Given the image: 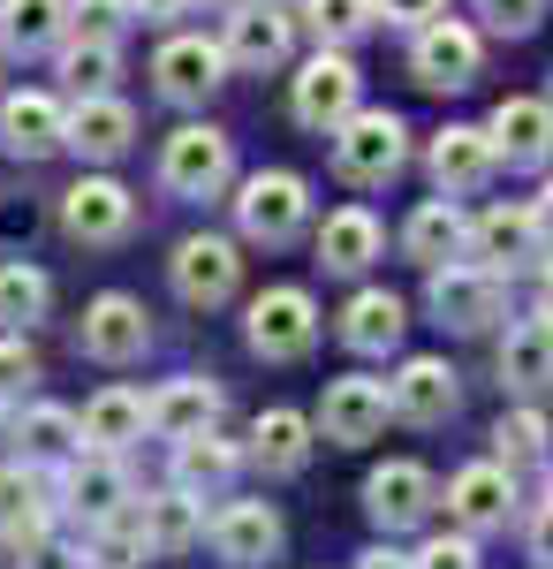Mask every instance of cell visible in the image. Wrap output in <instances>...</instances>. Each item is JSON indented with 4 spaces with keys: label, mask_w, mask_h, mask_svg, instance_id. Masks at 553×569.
Returning a JSON list of instances; mask_svg holds the SVG:
<instances>
[{
    "label": "cell",
    "mask_w": 553,
    "mask_h": 569,
    "mask_svg": "<svg viewBox=\"0 0 553 569\" xmlns=\"http://www.w3.org/2000/svg\"><path fill=\"white\" fill-rule=\"evenodd\" d=\"M334 176L356 182V190H380V182L402 176V160H410V130H402V114H386V107H356L349 122H334Z\"/></svg>",
    "instance_id": "cell-1"
},
{
    "label": "cell",
    "mask_w": 553,
    "mask_h": 569,
    "mask_svg": "<svg viewBox=\"0 0 553 569\" xmlns=\"http://www.w3.org/2000/svg\"><path fill=\"white\" fill-rule=\"evenodd\" d=\"M425 311L440 319V327H455V335H485L501 311H509V273H493V266H477V259H448V266H432V281H425Z\"/></svg>",
    "instance_id": "cell-2"
},
{
    "label": "cell",
    "mask_w": 553,
    "mask_h": 569,
    "mask_svg": "<svg viewBox=\"0 0 553 569\" xmlns=\"http://www.w3.org/2000/svg\"><path fill=\"white\" fill-rule=\"evenodd\" d=\"M303 220H311V182L289 176V168H258L235 190V228L243 243H296Z\"/></svg>",
    "instance_id": "cell-3"
},
{
    "label": "cell",
    "mask_w": 553,
    "mask_h": 569,
    "mask_svg": "<svg viewBox=\"0 0 553 569\" xmlns=\"http://www.w3.org/2000/svg\"><path fill=\"white\" fill-rule=\"evenodd\" d=\"M160 182L174 198H220L235 182V137L213 130V122H182L160 144Z\"/></svg>",
    "instance_id": "cell-4"
},
{
    "label": "cell",
    "mask_w": 553,
    "mask_h": 569,
    "mask_svg": "<svg viewBox=\"0 0 553 569\" xmlns=\"http://www.w3.org/2000/svg\"><path fill=\"white\" fill-rule=\"evenodd\" d=\"M356 107H364V77H356L349 46H319L296 69V84H289V114H296L303 130H334Z\"/></svg>",
    "instance_id": "cell-5"
},
{
    "label": "cell",
    "mask_w": 553,
    "mask_h": 569,
    "mask_svg": "<svg viewBox=\"0 0 553 569\" xmlns=\"http://www.w3.org/2000/svg\"><path fill=\"white\" fill-rule=\"evenodd\" d=\"M243 342H251V357H265V365L303 357L311 342H319V305H311V289L281 281V289L251 297V311H243Z\"/></svg>",
    "instance_id": "cell-6"
},
{
    "label": "cell",
    "mask_w": 553,
    "mask_h": 569,
    "mask_svg": "<svg viewBox=\"0 0 553 569\" xmlns=\"http://www.w3.org/2000/svg\"><path fill=\"white\" fill-rule=\"evenodd\" d=\"M228 69H243V77H273L289 53H296V16H289V0H243V8H228Z\"/></svg>",
    "instance_id": "cell-7"
},
{
    "label": "cell",
    "mask_w": 553,
    "mask_h": 569,
    "mask_svg": "<svg viewBox=\"0 0 553 569\" xmlns=\"http://www.w3.org/2000/svg\"><path fill=\"white\" fill-rule=\"evenodd\" d=\"M168 273H174V297H182V305L220 311L235 289H243V251H235L228 236H182Z\"/></svg>",
    "instance_id": "cell-8"
},
{
    "label": "cell",
    "mask_w": 553,
    "mask_h": 569,
    "mask_svg": "<svg viewBox=\"0 0 553 569\" xmlns=\"http://www.w3.org/2000/svg\"><path fill=\"white\" fill-rule=\"evenodd\" d=\"M477 61H485V39L470 23H455V16H432V23H418V39H410V77L425 91L477 84Z\"/></svg>",
    "instance_id": "cell-9"
},
{
    "label": "cell",
    "mask_w": 553,
    "mask_h": 569,
    "mask_svg": "<svg viewBox=\"0 0 553 569\" xmlns=\"http://www.w3.org/2000/svg\"><path fill=\"white\" fill-rule=\"evenodd\" d=\"M386 418H394V402H386V380H364V372H341V380H326V395H319V433L334 440V448H364V440L386 433Z\"/></svg>",
    "instance_id": "cell-10"
},
{
    "label": "cell",
    "mask_w": 553,
    "mask_h": 569,
    "mask_svg": "<svg viewBox=\"0 0 553 569\" xmlns=\"http://www.w3.org/2000/svg\"><path fill=\"white\" fill-rule=\"evenodd\" d=\"M129 501H137V486H129L122 456H107V448H77V456L61 463V509H69V517H84V525H114Z\"/></svg>",
    "instance_id": "cell-11"
},
{
    "label": "cell",
    "mask_w": 553,
    "mask_h": 569,
    "mask_svg": "<svg viewBox=\"0 0 553 569\" xmlns=\"http://www.w3.org/2000/svg\"><path fill=\"white\" fill-rule=\"evenodd\" d=\"M220 77H228V53H220V39H198V31H174L152 53V84H160L168 107H205L220 91Z\"/></svg>",
    "instance_id": "cell-12"
},
{
    "label": "cell",
    "mask_w": 553,
    "mask_h": 569,
    "mask_svg": "<svg viewBox=\"0 0 553 569\" xmlns=\"http://www.w3.org/2000/svg\"><path fill=\"white\" fill-rule=\"evenodd\" d=\"M61 228L77 243H91V251H107V243H122L129 228H137V198L114 176H84L61 190Z\"/></svg>",
    "instance_id": "cell-13"
},
{
    "label": "cell",
    "mask_w": 553,
    "mask_h": 569,
    "mask_svg": "<svg viewBox=\"0 0 553 569\" xmlns=\"http://www.w3.org/2000/svg\"><path fill=\"white\" fill-rule=\"evenodd\" d=\"M77 342H84L91 365H137V357L152 350V319H144V305H137V297L107 289V297H91V305H84Z\"/></svg>",
    "instance_id": "cell-14"
},
{
    "label": "cell",
    "mask_w": 553,
    "mask_h": 569,
    "mask_svg": "<svg viewBox=\"0 0 553 569\" xmlns=\"http://www.w3.org/2000/svg\"><path fill=\"white\" fill-rule=\"evenodd\" d=\"M386 402H394L402 426H448L455 402H463V380H455L448 357H402V372L386 380Z\"/></svg>",
    "instance_id": "cell-15"
},
{
    "label": "cell",
    "mask_w": 553,
    "mask_h": 569,
    "mask_svg": "<svg viewBox=\"0 0 553 569\" xmlns=\"http://www.w3.org/2000/svg\"><path fill=\"white\" fill-rule=\"evenodd\" d=\"M432 182H440V198H470V190H485L493 168H501V152H493V130L485 122H448V130L432 137Z\"/></svg>",
    "instance_id": "cell-16"
},
{
    "label": "cell",
    "mask_w": 553,
    "mask_h": 569,
    "mask_svg": "<svg viewBox=\"0 0 553 569\" xmlns=\"http://www.w3.org/2000/svg\"><path fill=\"white\" fill-rule=\"evenodd\" d=\"M432 501H440V486H432L425 463H380V471L364 479V517H372L386 539L410 531V525H425Z\"/></svg>",
    "instance_id": "cell-17"
},
{
    "label": "cell",
    "mask_w": 553,
    "mask_h": 569,
    "mask_svg": "<svg viewBox=\"0 0 553 569\" xmlns=\"http://www.w3.org/2000/svg\"><path fill=\"white\" fill-rule=\"evenodd\" d=\"M448 517L463 531H509L515 517V471L493 456V463H463L448 479Z\"/></svg>",
    "instance_id": "cell-18"
},
{
    "label": "cell",
    "mask_w": 553,
    "mask_h": 569,
    "mask_svg": "<svg viewBox=\"0 0 553 569\" xmlns=\"http://www.w3.org/2000/svg\"><path fill=\"white\" fill-rule=\"evenodd\" d=\"M69 144V107L53 91H8L0 99V152L16 160H46Z\"/></svg>",
    "instance_id": "cell-19"
},
{
    "label": "cell",
    "mask_w": 553,
    "mask_h": 569,
    "mask_svg": "<svg viewBox=\"0 0 553 569\" xmlns=\"http://www.w3.org/2000/svg\"><path fill=\"white\" fill-rule=\"evenodd\" d=\"M205 539H213V555L220 562H235V569H258V562H273L281 555V509L273 501H228L213 525H205Z\"/></svg>",
    "instance_id": "cell-20"
},
{
    "label": "cell",
    "mask_w": 553,
    "mask_h": 569,
    "mask_svg": "<svg viewBox=\"0 0 553 569\" xmlns=\"http://www.w3.org/2000/svg\"><path fill=\"white\" fill-rule=\"evenodd\" d=\"M485 130H493V152H501L509 168H546L553 160V99L509 91V99L485 114Z\"/></svg>",
    "instance_id": "cell-21"
},
{
    "label": "cell",
    "mask_w": 553,
    "mask_h": 569,
    "mask_svg": "<svg viewBox=\"0 0 553 569\" xmlns=\"http://www.w3.org/2000/svg\"><path fill=\"white\" fill-rule=\"evenodd\" d=\"M122 525L144 539V555H182V547H198L205 539V517H198V501L168 486V493H137L122 509Z\"/></svg>",
    "instance_id": "cell-22"
},
{
    "label": "cell",
    "mask_w": 553,
    "mask_h": 569,
    "mask_svg": "<svg viewBox=\"0 0 553 569\" xmlns=\"http://www.w3.org/2000/svg\"><path fill=\"white\" fill-rule=\"evenodd\" d=\"M46 525H53V501H46L39 463H0V547L23 555L46 539Z\"/></svg>",
    "instance_id": "cell-23"
},
{
    "label": "cell",
    "mask_w": 553,
    "mask_h": 569,
    "mask_svg": "<svg viewBox=\"0 0 553 569\" xmlns=\"http://www.w3.org/2000/svg\"><path fill=\"white\" fill-rule=\"evenodd\" d=\"M129 144H137V107L114 99V91H91L69 107V152H84V160H122Z\"/></svg>",
    "instance_id": "cell-24"
},
{
    "label": "cell",
    "mask_w": 553,
    "mask_h": 569,
    "mask_svg": "<svg viewBox=\"0 0 553 569\" xmlns=\"http://www.w3.org/2000/svg\"><path fill=\"white\" fill-rule=\"evenodd\" d=\"M144 418H152V433H160V440L205 433V426H220V380L182 372V380H168L160 395H144Z\"/></svg>",
    "instance_id": "cell-25"
},
{
    "label": "cell",
    "mask_w": 553,
    "mask_h": 569,
    "mask_svg": "<svg viewBox=\"0 0 553 569\" xmlns=\"http://www.w3.org/2000/svg\"><path fill=\"white\" fill-rule=\"evenodd\" d=\"M402 335H410V305H402L394 289H356V297L341 305V342L356 357L402 350Z\"/></svg>",
    "instance_id": "cell-26"
},
{
    "label": "cell",
    "mask_w": 553,
    "mask_h": 569,
    "mask_svg": "<svg viewBox=\"0 0 553 569\" xmlns=\"http://www.w3.org/2000/svg\"><path fill=\"white\" fill-rule=\"evenodd\" d=\"M546 236H539V220H531V206H493V213H477L470 220V259L477 266H493V273H515V266L531 259Z\"/></svg>",
    "instance_id": "cell-27"
},
{
    "label": "cell",
    "mask_w": 553,
    "mask_h": 569,
    "mask_svg": "<svg viewBox=\"0 0 553 569\" xmlns=\"http://www.w3.org/2000/svg\"><path fill=\"white\" fill-rule=\"evenodd\" d=\"M251 456L235 448V440H220L213 426L205 433H190V440H174V486L190 493V501H213V493H228V479L243 471Z\"/></svg>",
    "instance_id": "cell-28"
},
{
    "label": "cell",
    "mask_w": 553,
    "mask_h": 569,
    "mask_svg": "<svg viewBox=\"0 0 553 569\" xmlns=\"http://www.w3.org/2000/svg\"><path fill=\"white\" fill-rule=\"evenodd\" d=\"M311 433H319V426H311L303 410H281V402H273V410H258L243 456H251L258 471H273V479H296L303 463H311Z\"/></svg>",
    "instance_id": "cell-29"
},
{
    "label": "cell",
    "mask_w": 553,
    "mask_h": 569,
    "mask_svg": "<svg viewBox=\"0 0 553 569\" xmlns=\"http://www.w3.org/2000/svg\"><path fill=\"white\" fill-rule=\"evenodd\" d=\"M463 243H470V220H463V206L455 198H425L418 213L402 220V251L425 266H448V259H463Z\"/></svg>",
    "instance_id": "cell-30"
},
{
    "label": "cell",
    "mask_w": 553,
    "mask_h": 569,
    "mask_svg": "<svg viewBox=\"0 0 553 569\" xmlns=\"http://www.w3.org/2000/svg\"><path fill=\"white\" fill-rule=\"evenodd\" d=\"M77 426H84V448H107V456H122L129 440L152 433L144 395H137V388H99V395L84 402V418H77Z\"/></svg>",
    "instance_id": "cell-31"
},
{
    "label": "cell",
    "mask_w": 553,
    "mask_h": 569,
    "mask_svg": "<svg viewBox=\"0 0 553 569\" xmlns=\"http://www.w3.org/2000/svg\"><path fill=\"white\" fill-rule=\"evenodd\" d=\"M380 220L364 213V206H341V213L319 220V266L326 273H364V266L380 259Z\"/></svg>",
    "instance_id": "cell-32"
},
{
    "label": "cell",
    "mask_w": 553,
    "mask_h": 569,
    "mask_svg": "<svg viewBox=\"0 0 553 569\" xmlns=\"http://www.w3.org/2000/svg\"><path fill=\"white\" fill-rule=\"evenodd\" d=\"M16 440H23V463H69L84 448V426L61 402H31V410H16Z\"/></svg>",
    "instance_id": "cell-33"
},
{
    "label": "cell",
    "mask_w": 553,
    "mask_h": 569,
    "mask_svg": "<svg viewBox=\"0 0 553 569\" xmlns=\"http://www.w3.org/2000/svg\"><path fill=\"white\" fill-rule=\"evenodd\" d=\"M69 39V0H0V46L8 53H46Z\"/></svg>",
    "instance_id": "cell-34"
},
{
    "label": "cell",
    "mask_w": 553,
    "mask_h": 569,
    "mask_svg": "<svg viewBox=\"0 0 553 569\" xmlns=\"http://www.w3.org/2000/svg\"><path fill=\"white\" fill-rule=\"evenodd\" d=\"M501 388H515V395L553 388V342L539 327H509V342H501Z\"/></svg>",
    "instance_id": "cell-35"
},
{
    "label": "cell",
    "mask_w": 553,
    "mask_h": 569,
    "mask_svg": "<svg viewBox=\"0 0 553 569\" xmlns=\"http://www.w3.org/2000/svg\"><path fill=\"white\" fill-rule=\"evenodd\" d=\"M46 297H53V281H46L31 259H0V327H31V319H46Z\"/></svg>",
    "instance_id": "cell-36"
},
{
    "label": "cell",
    "mask_w": 553,
    "mask_h": 569,
    "mask_svg": "<svg viewBox=\"0 0 553 569\" xmlns=\"http://www.w3.org/2000/svg\"><path fill=\"white\" fill-rule=\"evenodd\" d=\"M372 23H380L372 0H303V31L319 46H356Z\"/></svg>",
    "instance_id": "cell-37"
},
{
    "label": "cell",
    "mask_w": 553,
    "mask_h": 569,
    "mask_svg": "<svg viewBox=\"0 0 553 569\" xmlns=\"http://www.w3.org/2000/svg\"><path fill=\"white\" fill-rule=\"evenodd\" d=\"M546 440H553V426H546V410H509L501 426H493V456L509 463V471H523V463H546Z\"/></svg>",
    "instance_id": "cell-38"
},
{
    "label": "cell",
    "mask_w": 553,
    "mask_h": 569,
    "mask_svg": "<svg viewBox=\"0 0 553 569\" xmlns=\"http://www.w3.org/2000/svg\"><path fill=\"white\" fill-rule=\"evenodd\" d=\"M61 77H69V91H77V99H91V91H114V77H122V53H114V46H91V39H69V53H61Z\"/></svg>",
    "instance_id": "cell-39"
},
{
    "label": "cell",
    "mask_w": 553,
    "mask_h": 569,
    "mask_svg": "<svg viewBox=\"0 0 553 569\" xmlns=\"http://www.w3.org/2000/svg\"><path fill=\"white\" fill-rule=\"evenodd\" d=\"M137 23L129 0H69V39H91V46H114Z\"/></svg>",
    "instance_id": "cell-40"
},
{
    "label": "cell",
    "mask_w": 553,
    "mask_h": 569,
    "mask_svg": "<svg viewBox=\"0 0 553 569\" xmlns=\"http://www.w3.org/2000/svg\"><path fill=\"white\" fill-rule=\"evenodd\" d=\"M31 388H39V350L16 327H0V402H23Z\"/></svg>",
    "instance_id": "cell-41"
},
{
    "label": "cell",
    "mask_w": 553,
    "mask_h": 569,
    "mask_svg": "<svg viewBox=\"0 0 553 569\" xmlns=\"http://www.w3.org/2000/svg\"><path fill=\"white\" fill-rule=\"evenodd\" d=\"M410 569H485L477 562V531H440V539H425L418 555H410Z\"/></svg>",
    "instance_id": "cell-42"
},
{
    "label": "cell",
    "mask_w": 553,
    "mask_h": 569,
    "mask_svg": "<svg viewBox=\"0 0 553 569\" xmlns=\"http://www.w3.org/2000/svg\"><path fill=\"white\" fill-rule=\"evenodd\" d=\"M477 16H485V31H501V39H531V31L546 23V0H477Z\"/></svg>",
    "instance_id": "cell-43"
},
{
    "label": "cell",
    "mask_w": 553,
    "mask_h": 569,
    "mask_svg": "<svg viewBox=\"0 0 553 569\" xmlns=\"http://www.w3.org/2000/svg\"><path fill=\"white\" fill-rule=\"evenodd\" d=\"M39 206L31 198H0V259H23L31 251V236H39Z\"/></svg>",
    "instance_id": "cell-44"
},
{
    "label": "cell",
    "mask_w": 553,
    "mask_h": 569,
    "mask_svg": "<svg viewBox=\"0 0 553 569\" xmlns=\"http://www.w3.org/2000/svg\"><path fill=\"white\" fill-rule=\"evenodd\" d=\"M16 569H84V555H77V547H53V539H39V547H23V555H16Z\"/></svg>",
    "instance_id": "cell-45"
},
{
    "label": "cell",
    "mask_w": 553,
    "mask_h": 569,
    "mask_svg": "<svg viewBox=\"0 0 553 569\" xmlns=\"http://www.w3.org/2000/svg\"><path fill=\"white\" fill-rule=\"evenodd\" d=\"M372 8H380L386 23H410V31H418V23H432L448 0H372Z\"/></svg>",
    "instance_id": "cell-46"
},
{
    "label": "cell",
    "mask_w": 553,
    "mask_h": 569,
    "mask_svg": "<svg viewBox=\"0 0 553 569\" xmlns=\"http://www.w3.org/2000/svg\"><path fill=\"white\" fill-rule=\"evenodd\" d=\"M531 555H539V562H553V493L531 509Z\"/></svg>",
    "instance_id": "cell-47"
},
{
    "label": "cell",
    "mask_w": 553,
    "mask_h": 569,
    "mask_svg": "<svg viewBox=\"0 0 553 569\" xmlns=\"http://www.w3.org/2000/svg\"><path fill=\"white\" fill-rule=\"evenodd\" d=\"M129 8H137L144 23H174V16H190L198 0H129Z\"/></svg>",
    "instance_id": "cell-48"
},
{
    "label": "cell",
    "mask_w": 553,
    "mask_h": 569,
    "mask_svg": "<svg viewBox=\"0 0 553 569\" xmlns=\"http://www.w3.org/2000/svg\"><path fill=\"white\" fill-rule=\"evenodd\" d=\"M356 569H410V555H394V547H364V555H356Z\"/></svg>",
    "instance_id": "cell-49"
},
{
    "label": "cell",
    "mask_w": 553,
    "mask_h": 569,
    "mask_svg": "<svg viewBox=\"0 0 553 569\" xmlns=\"http://www.w3.org/2000/svg\"><path fill=\"white\" fill-rule=\"evenodd\" d=\"M531 220H539V236H546V243H553V182H546V190H539V198H531Z\"/></svg>",
    "instance_id": "cell-50"
},
{
    "label": "cell",
    "mask_w": 553,
    "mask_h": 569,
    "mask_svg": "<svg viewBox=\"0 0 553 569\" xmlns=\"http://www.w3.org/2000/svg\"><path fill=\"white\" fill-rule=\"evenodd\" d=\"M539 305H553V259L539 266Z\"/></svg>",
    "instance_id": "cell-51"
},
{
    "label": "cell",
    "mask_w": 553,
    "mask_h": 569,
    "mask_svg": "<svg viewBox=\"0 0 553 569\" xmlns=\"http://www.w3.org/2000/svg\"><path fill=\"white\" fill-rule=\"evenodd\" d=\"M531 327H539V335L553 342V305H539V319H531Z\"/></svg>",
    "instance_id": "cell-52"
},
{
    "label": "cell",
    "mask_w": 553,
    "mask_h": 569,
    "mask_svg": "<svg viewBox=\"0 0 553 569\" xmlns=\"http://www.w3.org/2000/svg\"><path fill=\"white\" fill-rule=\"evenodd\" d=\"M213 8H243V0H213Z\"/></svg>",
    "instance_id": "cell-53"
},
{
    "label": "cell",
    "mask_w": 553,
    "mask_h": 569,
    "mask_svg": "<svg viewBox=\"0 0 553 569\" xmlns=\"http://www.w3.org/2000/svg\"><path fill=\"white\" fill-rule=\"evenodd\" d=\"M546 569H553V562H546Z\"/></svg>",
    "instance_id": "cell-54"
}]
</instances>
